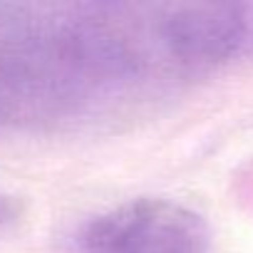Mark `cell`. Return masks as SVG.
<instances>
[{
	"instance_id": "cell-3",
	"label": "cell",
	"mask_w": 253,
	"mask_h": 253,
	"mask_svg": "<svg viewBox=\"0 0 253 253\" xmlns=\"http://www.w3.org/2000/svg\"><path fill=\"white\" fill-rule=\"evenodd\" d=\"M18 213H20L18 201H15L13 196H3V194H0V228L10 226V223L18 218Z\"/></svg>"
},
{
	"instance_id": "cell-2",
	"label": "cell",
	"mask_w": 253,
	"mask_h": 253,
	"mask_svg": "<svg viewBox=\"0 0 253 253\" xmlns=\"http://www.w3.org/2000/svg\"><path fill=\"white\" fill-rule=\"evenodd\" d=\"M164 50L184 67H213L233 57L248 38V20L236 5H171L159 20Z\"/></svg>"
},
{
	"instance_id": "cell-1",
	"label": "cell",
	"mask_w": 253,
	"mask_h": 253,
	"mask_svg": "<svg viewBox=\"0 0 253 253\" xmlns=\"http://www.w3.org/2000/svg\"><path fill=\"white\" fill-rule=\"evenodd\" d=\"M84 253H204L209 228L191 209L137 199L94 216L80 233Z\"/></svg>"
}]
</instances>
